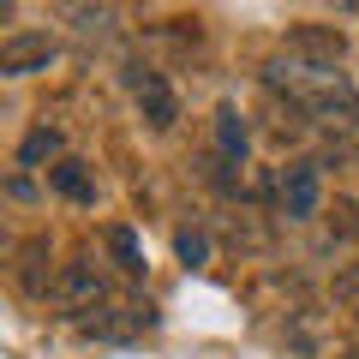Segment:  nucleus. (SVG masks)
I'll return each mask as SVG.
<instances>
[{
  "mask_svg": "<svg viewBox=\"0 0 359 359\" xmlns=\"http://www.w3.org/2000/svg\"><path fill=\"white\" fill-rule=\"evenodd\" d=\"M150 306H102L96 318H84V335H102V341H120L132 330H150Z\"/></svg>",
  "mask_w": 359,
  "mask_h": 359,
  "instance_id": "obj_7",
  "label": "nucleus"
},
{
  "mask_svg": "<svg viewBox=\"0 0 359 359\" xmlns=\"http://www.w3.org/2000/svg\"><path fill=\"white\" fill-rule=\"evenodd\" d=\"M60 60V42L48 30H13V36L0 42V72L6 78H30V72H48Z\"/></svg>",
  "mask_w": 359,
  "mask_h": 359,
  "instance_id": "obj_3",
  "label": "nucleus"
},
{
  "mask_svg": "<svg viewBox=\"0 0 359 359\" xmlns=\"http://www.w3.org/2000/svg\"><path fill=\"white\" fill-rule=\"evenodd\" d=\"M359 233V204L353 198H335V210H330V240L341 245V240H353Z\"/></svg>",
  "mask_w": 359,
  "mask_h": 359,
  "instance_id": "obj_13",
  "label": "nucleus"
},
{
  "mask_svg": "<svg viewBox=\"0 0 359 359\" xmlns=\"http://www.w3.org/2000/svg\"><path fill=\"white\" fill-rule=\"evenodd\" d=\"M245 150H252V138H245L240 108H228V102H222V108H216V156H222L228 168H240V162H245Z\"/></svg>",
  "mask_w": 359,
  "mask_h": 359,
  "instance_id": "obj_8",
  "label": "nucleus"
},
{
  "mask_svg": "<svg viewBox=\"0 0 359 359\" xmlns=\"http://www.w3.org/2000/svg\"><path fill=\"white\" fill-rule=\"evenodd\" d=\"M54 299H60L66 311H96L108 299V282H102V269L90 264V257H72V264L54 276Z\"/></svg>",
  "mask_w": 359,
  "mask_h": 359,
  "instance_id": "obj_4",
  "label": "nucleus"
},
{
  "mask_svg": "<svg viewBox=\"0 0 359 359\" xmlns=\"http://www.w3.org/2000/svg\"><path fill=\"white\" fill-rule=\"evenodd\" d=\"M60 126H48V120H42V126L36 132H25V144H18V168H42V162H66V156H60Z\"/></svg>",
  "mask_w": 359,
  "mask_h": 359,
  "instance_id": "obj_10",
  "label": "nucleus"
},
{
  "mask_svg": "<svg viewBox=\"0 0 359 359\" xmlns=\"http://www.w3.org/2000/svg\"><path fill=\"white\" fill-rule=\"evenodd\" d=\"M48 186L66 198V204H96V180H90V168H84V162H72V156L48 168Z\"/></svg>",
  "mask_w": 359,
  "mask_h": 359,
  "instance_id": "obj_9",
  "label": "nucleus"
},
{
  "mask_svg": "<svg viewBox=\"0 0 359 359\" xmlns=\"http://www.w3.org/2000/svg\"><path fill=\"white\" fill-rule=\"evenodd\" d=\"M335 299H341V306H359V257L335 269Z\"/></svg>",
  "mask_w": 359,
  "mask_h": 359,
  "instance_id": "obj_15",
  "label": "nucleus"
},
{
  "mask_svg": "<svg viewBox=\"0 0 359 359\" xmlns=\"http://www.w3.org/2000/svg\"><path fill=\"white\" fill-rule=\"evenodd\" d=\"M60 18L72 30H84V36H108L120 25V6H60Z\"/></svg>",
  "mask_w": 359,
  "mask_h": 359,
  "instance_id": "obj_11",
  "label": "nucleus"
},
{
  "mask_svg": "<svg viewBox=\"0 0 359 359\" xmlns=\"http://www.w3.org/2000/svg\"><path fill=\"white\" fill-rule=\"evenodd\" d=\"M108 252H114L120 276H144V252H138V233L132 228H108Z\"/></svg>",
  "mask_w": 359,
  "mask_h": 359,
  "instance_id": "obj_12",
  "label": "nucleus"
},
{
  "mask_svg": "<svg viewBox=\"0 0 359 359\" xmlns=\"http://www.w3.org/2000/svg\"><path fill=\"white\" fill-rule=\"evenodd\" d=\"M126 84H132V102H138L144 126H150V132H174V120H180V96L168 90V78L150 72V66H126Z\"/></svg>",
  "mask_w": 359,
  "mask_h": 359,
  "instance_id": "obj_2",
  "label": "nucleus"
},
{
  "mask_svg": "<svg viewBox=\"0 0 359 359\" xmlns=\"http://www.w3.org/2000/svg\"><path fill=\"white\" fill-rule=\"evenodd\" d=\"M174 252L186 257V264H210V240H204V233H192V228L174 233Z\"/></svg>",
  "mask_w": 359,
  "mask_h": 359,
  "instance_id": "obj_14",
  "label": "nucleus"
},
{
  "mask_svg": "<svg viewBox=\"0 0 359 359\" xmlns=\"http://www.w3.org/2000/svg\"><path fill=\"white\" fill-rule=\"evenodd\" d=\"M264 84L276 96H287V108H299L318 126H335V132L359 126V90L335 66H311L299 54H276V60H264Z\"/></svg>",
  "mask_w": 359,
  "mask_h": 359,
  "instance_id": "obj_1",
  "label": "nucleus"
},
{
  "mask_svg": "<svg viewBox=\"0 0 359 359\" xmlns=\"http://www.w3.org/2000/svg\"><path fill=\"white\" fill-rule=\"evenodd\" d=\"M323 204V180H318V162H287L282 168V216L287 222H311Z\"/></svg>",
  "mask_w": 359,
  "mask_h": 359,
  "instance_id": "obj_5",
  "label": "nucleus"
},
{
  "mask_svg": "<svg viewBox=\"0 0 359 359\" xmlns=\"http://www.w3.org/2000/svg\"><path fill=\"white\" fill-rule=\"evenodd\" d=\"M287 54L311 66H341L347 60V36L335 25H287Z\"/></svg>",
  "mask_w": 359,
  "mask_h": 359,
  "instance_id": "obj_6",
  "label": "nucleus"
}]
</instances>
